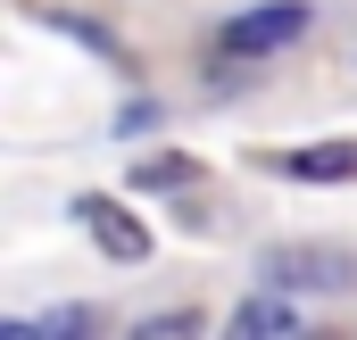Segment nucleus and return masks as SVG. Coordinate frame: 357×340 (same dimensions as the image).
<instances>
[{
  "label": "nucleus",
  "instance_id": "6e6552de",
  "mask_svg": "<svg viewBox=\"0 0 357 340\" xmlns=\"http://www.w3.org/2000/svg\"><path fill=\"white\" fill-rule=\"evenodd\" d=\"M42 332H91V307H50Z\"/></svg>",
  "mask_w": 357,
  "mask_h": 340
},
{
  "label": "nucleus",
  "instance_id": "1a4fd4ad",
  "mask_svg": "<svg viewBox=\"0 0 357 340\" xmlns=\"http://www.w3.org/2000/svg\"><path fill=\"white\" fill-rule=\"evenodd\" d=\"M175 332H199V316H158V324H142V340H175Z\"/></svg>",
  "mask_w": 357,
  "mask_h": 340
},
{
  "label": "nucleus",
  "instance_id": "7ed1b4c3",
  "mask_svg": "<svg viewBox=\"0 0 357 340\" xmlns=\"http://www.w3.org/2000/svg\"><path fill=\"white\" fill-rule=\"evenodd\" d=\"M258 274L266 282H299V291H357V257L349 249H274Z\"/></svg>",
  "mask_w": 357,
  "mask_h": 340
},
{
  "label": "nucleus",
  "instance_id": "423d86ee",
  "mask_svg": "<svg viewBox=\"0 0 357 340\" xmlns=\"http://www.w3.org/2000/svg\"><path fill=\"white\" fill-rule=\"evenodd\" d=\"M233 332H241V340H258V332H299V316L274 299V282H266L258 299H241V307H233Z\"/></svg>",
  "mask_w": 357,
  "mask_h": 340
},
{
  "label": "nucleus",
  "instance_id": "f257e3e1",
  "mask_svg": "<svg viewBox=\"0 0 357 340\" xmlns=\"http://www.w3.org/2000/svg\"><path fill=\"white\" fill-rule=\"evenodd\" d=\"M307 33V0H266V8H241L225 33H216V50L225 59H274V50H291Z\"/></svg>",
  "mask_w": 357,
  "mask_h": 340
},
{
  "label": "nucleus",
  "instance_id": "0eeeda50",
  "mask_svg": "<svg viewBox=\"0 0 357 340\" xmlns=\"http://www.w3.org/2000/svg\"><path fill=\"white\" fill-rule=\"evenodd\" d=\"M42 25H59V33H75V42H84V50H100V59H125V42H116L108 25H91V17H75V8H50Z\"/></svg>",
  "mask_w": 357,
  "mask_h": 340
},
{
  "label": "nucleus",
  "instance_id": "20e7f679",
  "mask_svg": "<svg viewBox=\"0 0 357 340\" xmlns=\"http://www.w3.org/2000/svg\"><path fill=\"white\" fill-rule=\"evenodd\" d=\"M291 183H357V141H324V150H291L282 158Z\"/></svg>",
  "mask_w": 357,
  "mask_h": 340
},
{
  "label": "nucleus",
  "instance_id": "39448f33",
  "mask_svg": "<svg viewBox=\"0 0 357 340\" xmlns=\"http://www.w3.org/2000/svg\"><path fill=\"white\" fill-rule=\"evenodd\" d=\"M183 183H199V158H191V150H150V158H133V191H183Z\"/></svg>",
  "mask_w": 357,
  "mask_h": 340
},
{
  "label": "nucleus",
  "instance_id": "f03ea898",
  "mask_svg": "<svg viewBox=\"0 0 357 340\" xmlns=\"http://www.w3.org/2000/svg\"><path fill=\"white\" fill-rule=\"evenodd\" d=\"M75 216H84V233L100 241V257H116V265H142V257H150V233H142V216H125L108 191H84V199H75Z\"/></svg>",
  "mask_w": 357,
  "mask_h": 340
}]
</instances>
